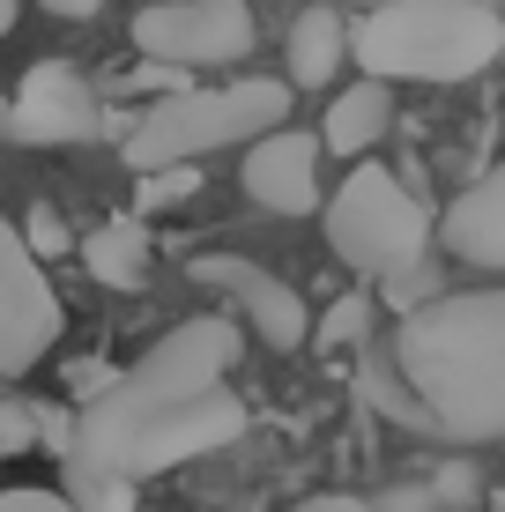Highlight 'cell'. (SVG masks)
<instances>
[{
  "label": "cell",
  "instance_id": "7c38bea8",
  "mask_svg": "<svg viewBox=\"0 0 505 512\" xmlns=\"http://www.w3.org/2000/svg\"><path fill=\"white\" fill-rule=\"evenodd\" d=\"M431 238H439L461 268L505 275V164H491L483 179H468L454 201H446V216L431 223Z\"/></svg>",
  "mask_w": 505,
  "mask_h": 512
},
{
  "label": "cell",
  "instance_id": "6da1fadb",
  "mask_svg": "<svg viewBox=\"0 0 505 512\" xmlns=\"http://www.w3.org/2000/svg\"><path fill=\"white\" fill-rule=\"evenodd\" d=\"M394 379L409 386L424 431L439 438H505V282L439 290L394 320Z\"/></svg>",
  "mask_w": 505,
  "mask_h": 512
},
{
  "label": "cell",
  "instance_id": "f546056e",
  "mask_svg": "<svg viewBox=\"0 0 505 512\" xmlns=\"http://www.w3.org/2000/svg\"><path fill=\"white\" fill-rule=\"evenodd\" d=\"M327 8H335V0H327Z\"/></svg>",
  "mask_w": 505,
  "mask_h": 512
},
{
  "label": "cell",
  "instance_id": "5b68a950",
  "mask_svg": "<svg viewBox=\"0 0 505 512\" xmlns=\"http://www.w3.org/2000/svg\"><path fill=\"white\" fill-rule=\"evenodd\" d=\"M320 223H327V253L364 282L409 275L431 245V208H416V193L387 164H357L335 186V201L320 208Z\"/></svg>",
  "mask_w": 505,
  "mask_h": 512
},
{
  "label": "cell",
  "instance_id": "484cf974",
  "mask_svg": "<svg viewBox=\"0 0 505 512\" xmlns=\"http://www.w3.org/2000/svg\"><path fill=\"white\" fill-rule=\"evenodd\" d=\"M298 512H372L364 498H342V490H320V498H305Z\"/></svg>",
  "mask_w": 505,
  "mask_h": 512
},
{
  "label": "cell",
  "instance_id": "e0dca14e",
  "mask_svg": "<svg viewBox=\"0 0 505 512\" xmlns=\"http://www.w3.org/2000/svg\"><path fill=\"white\" fill-rule=\"evenodd\" d=\"M194 193H201V164L149 171V179H134V223H142V216H164V208H186Z\"/></svg>",
  "mask_w": 505,
  "mask_h": 512
},
{
  "label": "cell",
  "instance_id": "7a4b0ae2",
  "mask_svg": "<svg viewBox=\"0 0 505 512\" xmlns=\"http://www.w3.org/2000/svg\"><path fill=\"white\" fill-rule=\"evenodd\" d=\"M246 438V401L231 386H186V394H142V386H104L90 409H75V453L119 483L171 475L201 453H223Z\"/></svg>",
  "mask_w": 505,
  "mask_h": 512
},
{
  "label": "cell",
  "instance_id": "ba28073f",
  "mask_svg": "<svg viewBox=\"0 0 505 512\" xmlns=\"http://www.w3.org/2000/svg\"><path fill=\"white\" fill-rule=\"evenodd\" d=\"M186 275H194L201 290L231 297V320H238V327H253L268 349H305V342H312V312H305V297L290 290V282L275 275V268H260V260H246V253H201Z\"/></svg>",
  "mask_w": 505,
  "mask_h": 512
},
{
  "label": "cell",
  "instance_id": "277c9868",
  "mask_svg": "<svg viewBox=\"0 0 505 512\" xmlns=\"http://www.w3.org/2000/svg\"><path fill=\"white\" fill-rule=\"evenodd\" d=\"M275 127H290V90L268 75H246V82H223V90H179L149 104L119 156H127L134 179H149V171H179L208 149H238V141L253 149Z\"/></svg>",
  "mask_w": 505,
  "mask_h": 512
},
{
  "label": "cell",
  "instance_id": "8992f818",
  "mask_svg": "<svg viewBox=\"0 0 505 512\" xmlns=\"http://www.w3.org/2000/svg\"><path fill=\"white\" fill-rule=\"evenodd\" d=\"M260 45L253 30V8L246 0H149L142 15H134V52L156 67H179V75H194V67H231L246 60Z\"/></svg>",
  "mask_w": 505,
  "mask_h": 512
},
{
  "label": "cell",
  "instance_id": "d4e9b609",
  "mask_svg": "<svg viewBox=\"0 0 505 512\" xmlns=\"http://www.w3.org/2000/svg\"><path fill=\"white\" fill-rule=\"evenodd\" d=\"M372 512H439V498H431V483H394Z\"/></svg>",
  "mask_w": 505,
  "mask_h": 512
},
{
  "label": "cell",
  "instance_id": "603a6c76",
  "mask_svg": "<svg viewBox=\"0 0 505 512\" xmlns=\"http://www.w3.org/2000/svg\"><path fill=\"white\" fill-rule=\"evenodd\" d=\"M38 446L52 461H67L75 453V409H60V401H38Z\"/></svg>",
  "mask_w": 505,
  "mask_h": 512
},
{
  "label": "cell",
  "instance_id": "3957f363",
  "mask_svg": "<svg viewBox=\"0 0 505 512\" xmlns=\"http://www.w3.org/2000/svg\"><path fill=\"white\" fill-rule=\"evenodd\" d=\"M505 52V15L483 0H387L350 23L364 82H468Z\"/></svg>",
  "mask_w": 505,
  "mask_h": 512
},
{
  "label": "cell",
  "instance_id": "4fadbf2b",
  "mask_svg": "<svg viewBox=\"0 0 505 512\" xmlns=\"http://www.w3.org/2000/svg\"><path fill=\"white\" fill-rule=\"evenodd\" d=\"M394 127V90L387 82H350V90H335L327 97V119H320V149H335V156H372L379 141H387Z\"/></svg>",
  "mask_w": 505,
  "mask_h": 512
},
{
  "label": "cell",
  "instance_id": "83f0119b",
  "mask_svg": "<svg viewBox=\"0 0 505 512\" xmlns=\"http://www.w3.org/2000/svg\"><path fill=\"white\" fill-rule=\"evenodd\" d=\"M8 30H15V0H0V38H8Z\"/></svg>",
  "mask_w": 505,
  "mask_h": 512
},
{
  "label": "cell",
  "instance_id": "f1b7e54d",
  "mask_svg": "<svg viewBox=\"0 0 505 512\" xmlns=\"http://www.w3.org/2000/svg\"><path fill=\"white\" fill-rule=\"evenodd\" d=\"M0 134H8V97H0Z\"/></svg>",
  "mask_w": 505,
  "mask_h": 512
},
{
  "label": "cell",
  "instance_id": "cb8c5ba5",
  "mask_svg": "<svg viewBox=\"0 0 505 512\" xmlns=\"http://www.w3.org/2000/svg\"><path fill=\"white\" fill-rule=\"evenodd\" d=\"M0 512H75L60 498V490H38V483H23V490H0Z\"/></svg>",
  "mask_w": 505,
  "mask_h": 512
},
{
  "label": "cell",
  "instance_id": "ac0fdd59",
  "mask_svg": "<svg viewBox=\"0 0 505 512\" xmlns=\"http://www.w3.org/2000/svg\"><path fill=\"white\" fill-rule=\"evenodd\" d=\"M364 327H372V297L350 290V297H335V305H327L320 320H312V342H320L327 357H335V349H357V342H364Z\"/></svg>",
  "mask_w": 505,
  "mask_h": 512
},
{
  "label": "cell",
  "instance_id": "8fae6325",
  "mask_svg": "<svg viewBox=\"0 0 505 512\" xmlns=\"http://www.w3.org/2000/svg\"><path fill=\"white\" fill-rule=\"evenodd\" d=\"M246 193L275 216H312L320 208V134L305 127H275L246 149Z\"/></svg>",
  "mask_w": 505,
  "mask_h": 512
},
{
  "label": "cell",
  "instance_id": "9a60e30c",
  "mask_svg": "<svg viewBox=\"0 0 505 512\" xmlns=\"http://www.w3.org/2000/svg\"><path fill=\"white\" fill-rule=\"evenodd\" d=\"M75 253H82V268H90L104 290H149V231L134 216H119V223H97L90 238H75Z\"/></svg>",
  "mask_w": 505,
  "mask_h": 512
},
{
  "label": "cell",
  "instance_id": "9c48e42d",
  "mask_svg": "<svg viewBox=\"0 0 505 512\" xmlns=\"http://www.w3.org/2000/svg\"><path fill=\"white\" fill-rule=\"evenodd\" d=\"M238 349H246V327L231 320V312H194V320H179L156 349L119 372V386H142V394H186V386H223V372L238 364Z\"/></svg>",
  "mask_w": 505,
  "mask_h": 512
},
{
  "label": "cell",
  "instance_id": "4316f807",
  "mask_svg": "<svg viewBox=\"0 0 505 512\" xmlns=\"http://www.w3.org/2000/svg\"><path fill=\"white\" fill-rule=\"evenodd\" d=\"M45 8L60 15V23H97V8H104V0H45Z\"/></svg>",
  "mask_w": 505,
  "mask_h": 512
},
{
  "label": "cell",
  "instance_id": "30bf717a",
  "mask_svg": "<svg viewBox=\"0 0 505 512\" xmlns=\"http://www.w3.org/2000/svg\"><path fill=\"white\" fill-rule=\"evenodd\" d=\"M60 297H52L45 268L23 253L15 223H0V379H23L30 364L60 342Z\"/></svg>",
  "mask_w": 505,
  "mask_h": 512
},
{
  "label": "cell",
  "instance_id": "ffe728a7",
  "mask_svg": "<svg viewBox=\"0 0 505 512\" xmlns=\"http://www.w3.org/2000/svg\"><path fill=\"white\" fill-rule=\"evenodd\" d=\"M15 238H23V253L38 260V268H45V260H60L67 245H75V231L60 223V208H45V201H38V208L23 216V231H15Z\"/></svg>",
  "mask_w": 505,
  "mask_h": 512
},
{
  "label": "cell",
  "instance_id": "2e32d148",
  "mask_svg": "<svg viewBox=\"0 0 505 512\" xmlns=\"http://www.w3.org/2000/svg\"><path fill=\"white\" fill-rule=\"evenodd\" d=\"M60 468H67L60 498L75 505V512H134V483H119V475H104L90 461H60Z\"/></svg>",
  "mask_w": 505,
  "mask_h": 512
},
{
  "label": "cell",
  "instance_id": "7402d4cb",
  "mask_svg": "<svg viewBox=\"0 0 505 512\" xmlns=\"http://www.w3.org/2000/svg\"><path fill=\"white\" fill-rule=\"evenodd\" d=\"M112 379H119V372H112L104 357H75V364H67V409H90Z\"/></svg>",
  "mask_w": 505,
  "mask_h": 512
},
{
  "label": "cell",
  "instance_id": "52a82bcc",
  "mask_svg": "<svg viewBox=\"0 0 505 512\" xmlns=\"http://www.w3.org/2000/svg\"><path fill=\"white\" fill-rule=\"evenodd\" d=\"M8 134L23 149H82L104 134V97L90 90V75L67 60H38L8 97Z\"/></svg>",
  "mask_w": 505,
  "mask_h": 512
},
{
  "label": "cell",
  "instance_id": "5bb4252c",
  "mask_svg": "<svg viewBox=\"0 0 505 512\" xmlns=\"http://www.w3.org/2000/svg\"><path fill=\"white\" fill-rule=\"evenodd\" d=\"M283 60H290V97H298V90H327V82L342 75V60H350V23H342L327 0L305 8L298 23H290Z\"/></svg>",
  "mask_w": 505,
  "mask_h": 512
},
{
  "label": "cell",
  "instance_id": "d6986e66",
  "mask_svg": "<svg viewBox=\"0 0 505 512\" xmlns=\"http://www.w3.org/2000/svg\"><path fill=\"white\" fill-rule=\"evenodd\" d=\"M364 401L372 409H387L394 423H409V431H424V416H416V401H409V386L394 379V364H387V349H364Z\"/></svg>",
  "mask_w": 505,
  "mask_h": 512
},
{
  "label": "cell",
  "instance_id": "44dd1931",
  "mask_svg": "<svg viewBox=\"0 0 505 512\" xmlns=\"http://www.w3.org/2000/svg\"><path fill=\"white\" fill-rule=\"evenodd\" d=\"M30 446H38V401L0 394V461H8V453H30Z\"/></svg>",
  "mask_w": 505,
  "mask_h": 512
}]
</instances>
